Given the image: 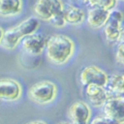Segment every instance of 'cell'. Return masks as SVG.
<instances>
[{
    "mask_svg": "<svg viewBox=\"0 0 124 124\" xmlns=\"http://www.w3.org/2000/svg\"><path fill=\"white\" fill-rule=\"evenodd\" d=\"M46 55L49 62L55 65L67 63L75 52V43L64 34H54L46 38Z\"/></svg>",
    "mask_w": 124,
    "mask_h": 124,
    "instance_id": "6da1fadb",
    "label": "cell"
},
{
    "mask_svg": "<svg viewBox=\"0 0 124 124\" xmlns=\"http://www.w3.org/2000/svg\"><path fill=\"white\" fill-rule=\"evenodd\" d=\"M57 95L56 84L50 80H41L34 83L28 90V98L39 105H46L54 101Z\"/></svg>",
    "mask_w": 124,
    "mask_h": 124,
    "instance_id": "7a4b0ae2",
    "label": "cell"
},
{
    "mask_svg": "<svg viewBox=\"0 0 124 124\" xmlns=\"http://www.w3.org/2000/svg\"><path fill=\"white\" fill-rule=\"evenodd\" d=\"M62 0H37L33 6L34 16L38 19L49 21L54 16L63 14Z\"/></svg>",
    "mask_w": 124,
    "mask_h": 124,
    "instance_id": "3957f363",
    "label": "cell"
},
{
    "mask_svg": "<svg viewBox=\"0 0 124 124\" xmlns=\"http://www.w3.org/2000/svg\"><path fill=\"white\" fill-rule=\"evenodd\" d=\"M123 15L122 12L114 9L109 12V16L104 26V34L108 42L118 43L123 41Z\"/></svg>",
    "mask_w": 124,
    "mask_h": 124,
    "instance_id": "277c9868",
    "label": "cell"
},
{
    "mask_svg": "<svg viewBox=\"0 0 124 124\" xmlns=\"http://www.w3.org/2000/svg\"><path fill=\"white\" fill-rule=\"evenodd\" d=\"M21 84L11 78H0V101L1 102H16L21 98Z\"/></svg>",
    "mask_w": 124,
    "mask_h": 124,
    "instance_id": "5b68a950",
    "label": "cell"
},
{
    "mask_svg": "<svg viewBox=\"0 0 124 124\" xmlns=\"http://www.w3.org/2000/svg\"><path fill=\"white\" fill-rule=\"evenodd\" d=\"M91 114V108L84 101H77L73 103L67 111V116L72 124H88Z\"/></svg>",
    "mask_w": 124,
    "mask_h": 124,
    "instance_id": "8992f818",
    "label": "cell"
},
{
    "mask_svg": "<svg viewBox=\"0 0 124 124\" xmlns=\"http://www.w3.org/2000/svg\"><path fill=\"white\" fill-rule=\"evenodd\" d=\"M108 75L100 67L90 65L84 67L80 72V82L83 85L95 84L105 87Z\"/></svg>",
    "mask_w": 124,
    "mask_h": 124,
    "instance_id": "52a82bcc",
    "label": "cell"
},
{
    "mask_svg": "<svg viewBox=\"0 0 124 124\" xmlns=\"http://www.w3.org/2000/svg\"><path fill=\"white\" fill-rule=\"evenodd\" d=\"M104 115L110 117L118 122L124 123V97H108L102 107Z\"/></svg>",
    "mask_w": 124,
    "mask_h": 124,
    "instance_id": "ba28073f",
    "label": "cell"
},
{
    "mask_svg": "<svg viewBox=\"0 0 124 124\" xmlns=\"http://www.w3.org/2000/svg\"><path fill=\"white\" fill-rule=\"evenodd\" d=\"M46 38L41 33H34L21 39L20 45L24 52L30 55H41L45 50Z\"/></svg>",
    "mask_w": 124,
    "mask_h": 124,
    "instance_id": "9c48e42d",
    "label": "cell"
},
{
    "mask_svg": "<svg viewBox=\"0 0 124 124\" xmlns=\"http://www.w3.org/2000/svg\"><path fill=\"white\" fill-rule=\"evenodd\" d=\"M109 12L110 11H107L97 5H92L91 8H89L87 11V24L92 29H100L104 27L108 19Z\"/></svg>",
    "mask_w": 124,
    "mask_h": 124,
    "instance_id": "30bf717a",
    "label": "cell"
},
{
    "mask_svg": "<svg viewBox=\"0 0 124 124\" xmlns=\"http://www.w3.org/2000/svg\"><path fill=\"white\" fill-rule=\"evenodd\" d=\"M85 95L89 104L95 108H102L103 105L109 97L105 87L95 84L86 85Z\"/></svg>",
    "mask_w": 124,
    "mask_h": 124,
    "instance_id": "8fae6325",
    "label": "cell"
},
{
    "mask_svg": "<svg viewBox=\"0 0 124 124\" xmlns=\"http://www.w3.org/2000/svg\"><path fill=\"white\" fill-rule=\"evenodd\" d=\"M63 17L66 24L80 25L85 20V13L79 7L67 4L63 7Z\"/></svg>",
    "mask_w": 124,
    "mask_h": 124,
    "instance_id": "7c38bea8",
    "label": "cell"
},
{
    "mask_svg": "<svg viewBox=\"0 0 124 124\" xmlns=\"http://www.w3.org/2000/svg\"><path fill=\"white\" fill-rule=\"evenodd\" d=\"M109 97L123 96L124 93V76L122 74H112L108 77L105 86Z\"/></svg>",
    "mask_w": 124,
    "mask_h": 124,
    "instance_id": "4fadbf2b",
    "label": "cell"
},
{
    "mask_svg": "<svg viewBox=\"0 0 124 124\" xmlns=\"http://www.w3.org/2000/svg\"><path fill=\"white\" fill-rule=\"evenodd\" d=\"M22 38L23 37L18 31V29L16 28V26H13V27L8 28L7 30H4L0 45L5 49L13 50L18 46Z\"/></svg>",
    "mask_w": 124,
    "mask_h": 124,
    "instance_id": "5bb4252c",
    "label": "cell"
},
{
    "mask_svg": "<svg viewBox=\"0 0 124 124\" xmlns=\"http://www.w3.org/2000/svg\"><path fill=\"white\" fill-rule=\"evenodd\" d=\"M23 10L22 0H0V16L12 17L21 14Z\"/></svg>",
    "mask_w": 124,
    "mask_h": 124,
    "instance_id": "9a60e30c",
    "label": "cell"
},
{
    "mask_svg": "<svg viewBox=\"0 0 124 124\" xmlns=\"http://www.w3.org/2000/svg\"><path fill=\"white\" fill-rule=\"evenodd\" d=\"M22 37L32 35L37 32L40 27V19H38L35 16H31L20 21L17 25H16Z\"/></svg>",
    "mask_w": 124,
    "mask_h": 124,
    "instance_id": "2e32d148",
    "label": "cell"
},
{
    "mask_svg": "<svg viewBox=\"0 0 124 124\" xmlns=\"http://www.w3.org/2000/svg\"><path fill=\"white\" fill-rule=\"evenodd\" d=\"M88 124H124L121 122H118L110 117H108L106 115H97L92 120L89 121Z\"/></svg>",
    "mask_w": 124,
    "mask_h": 124,
    "instance_id": "e0dca14e",
    "label": "cell"
},
{
    "mask_svg": "<svg viewBox=\"0 0 124 124\" xmlns=\"http://www.w3.org/2000/svg\"><path fill=\"white\" fill-rule=\"evenodd\" d=\"M107 11H112L117 6V0H96L95 4Z\"/></svg>",
    "mask_w": 124,
    "mask_h": 124,
    "instance_id": "ac0fdd59",
    "label": "cell"
},
{
    "mask_svg": "<svg viewBox=\"0 0 124 124\" xmlns=\"http://www.w3.org/2000/svg\"><path fill=\"white\" fill-rule=\"evenodd\" d=\"M124 46H123V41L119 42L118 47L115 51V59L118 62V64L123 65V61H124V49H123Z\"/></svg>",
    "mask_w": 124,
    "mask_h": 124,
    "instance_id": "d6986e66",
    "label": "cell"
},
{
    "mask_svg": "<svg viewBox=\"0 0 124 124\" xmlns=\"http://www.w3.org/2000/svg\"><path fill=\"white\" fill-rule=\"evenodd\" d=\"M25 124H47V123L45 122L44 120H32V121H29Z\"/></svg>",
    "mask_w": 124,
    "mask_h": 124,
    "instance_id": "ffe728a7",
    "label": "cell"
},
{
    "mask_svg": "<svg viewBox=\"0 0 124 124\" xmlns=\"http://www.w3.org/2000/svg\"><path fill=\"white\" fill-rule=\"evenodd\" d=\"M79 1H82V2H84V3H88V4H90V5L92 6V5L95 4V1H96V0H79Z\"/></svg>",
    "mask_w": 124,
    "mask_h": 124,
    "instance_id": "44dd1931",
    "label": "cell"
},
{
    "mask_svg": "<svg viewBox=\"0 0 124 124\" xmlns=\"http://www.w3.org/2000/svg\"><path fill=\"white\" fill-rule=\"evenodd\" d=\"M3 33H4V29L0 26V43H1V40H2V37H3Z\"/></svg>",
    "mask_w": 124,
    "mask_h": 124,
    "instance_id": "7402d4cb",
    "label": "cell"
},
{
    "mask_svg": "<svg viewBox=\"0 0 124 124\" xmlns=\"http://www.w3.org/2000/svg\"><path fill=\"white\" fill-rule=\"evenodd\" d=\"M56 124H72V123L70 121H60V122H58Z\"/></svg>",
    "mask_w": 124,
    "mask_h": 124,
    "instance_id": "603a6c76",
    "label": "cell"
},
{
    "mask_svg": "<svg viewBox=\"0 0 124 124\" xmlns=\"http://www.w3.org/2000/svg\"><path fill=\"white\" fill-rule=\"evenodd\" d=\"M117 1H122V0H117Z\"/></svg>",
    "mask_w": 124,
    "mask_h": 124,
    "instance_id": "cb8c5ba5",
    "label": "cell"
}]
</instances>
